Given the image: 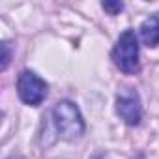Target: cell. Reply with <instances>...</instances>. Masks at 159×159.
Listing matches in <instances>:
<instances>
[{
	"label": "cell",
	"instance_id": "obj_1",
	"mask_svg": "<svg viewBox=\"0 0 159 159\" xmlns=\"http://www.w3.org/2000/svg\"><path fill=\"white\" fill-rule=\"evenodd\" d=\"M51 127L54 129L56 137L64 140H75L84 133L83 114L73 101H58L51 111Z\"/></svg>",
	"mask_w": 159,
	"mask_h": 159
},
{
	"label": "cell",
	"instance_id": "obj_2",
	"mask_svg": "<svg viewBox=\"0 0 159 159\" xmlns=\"http://www.w3.org/2000/svg\"><path fill=\"white\" fill-rule=\"evenodd\" d=\"M114 66L127 73V75H135L140 69V60H139V39L135 30H124L111 52Z\"/></svg>",
	"mask_w": 159,
	"mask_h": 159
},
{
	"label": "cell",
	"instance_id": "obj_3",
	"mask_svg": "<svg viewBox=\"0 0 159 159\" xmlns=\"http://www.w3.org/2000/svg\"><path fill=\"white\" fill-rule=\"evenodd\" d=\"M17 94L23 103L38 107L45 101L49 94V84L34 71H23L17 79Z\"/></svg>",
	"mask_w": 159,
	"mask_h": 159
},
{
	"label": "cell",
	"instance_id": "obj_4",
	"mask_svg": "<svg viewBox=\"0 0 159 159\" xmlns=\"http://www.w3.org/2000/svg\"><path fill=\"white\" fill-rule=\"evenodd\" d=\"M116 112L127 125H139L140 118H142V109H140L139 96L133 94V92L118 96V99H116Z\"/></svg>",
	"mask_w": 159,
	"mask_h": 159
},
{
	"label": "cell",
	"instance_id": "obj_5",
	"mask_svg": "<svg viewBox=\"0 0 159 159\" xmlns=\"http://www.w3.org/2000/svg\"><path fill=\"white\" fill-rule=\"evenodd\" d=\"M140 38L148 47H159V11L152 13L140 25Z\"/></svg>",
	"mask_w": 159,
	"mask_h": 159
},
{
	"label": "cell",
	"instance_id": "obj_6",
	"mask_svg": "<svg viewBox=\"0 0 159 159\" xmlns=\"http://www.w3.org/2000/svg\"><path fill=\"white\" fill-rule=\"evenodd\" d=\"M101 6H103V10H105L109 15H118V13L124 10V4H122V2H111V0L103 2Z\"/></svg>",
	"mask_w": 159,
	"mask_h": 159
},
{
	"label": "cell",
	"instance_id": "obj_7",
	"mask_svg": "<svg viewBox=\"0 0 159 159\" xmlns=\"http://www.w3.org/2000/svg\"><path fill=\"white\" fill-rule=\"evenodd\" d=\"M10 60H11V45L8 41H4L2 43V64H0V69H2V71L8 67Z\"/></svg>",
	"mask_w": 159,
	"mask_h": 159
},
{
	"label": "cell",
	"instance_id": "obj_8",
	"mask_svg": "<svg viewBox=\"0 0 159 159\" xmlns=\"http://www.w3.org/2000/svg\"><path fill=\"white\" fill-rule=\"evenodd\" d=\"M92 159H105L103 155H96V157H92Z\"/></svg>",
	"mask_w": 159,
	"mask_h": 159
},
{
	"label": "cell",
	"instance_id": "obj_9",
	"mask_svg": "<svg viewBox=\"0 0 159 159\" xmlns=\"http://www.w3.org/2000/svg\"><path fill=\"white\" fill-rule=\"evenodd\" d=\"M10 159H25V157H10Z\"/></svg>",
	"mask_w": 159,
	"mask_h": 159
}]
</instances>
